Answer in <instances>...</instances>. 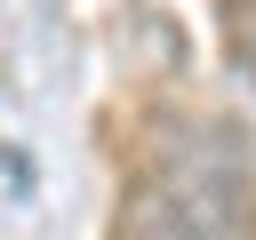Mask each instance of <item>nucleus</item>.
I'll return each instance as SVG.
<instances>
[{
	"instance_id": "nucleus-1",
	"label": "nucleus",
	"mask_w": 256,
	"mask_h": 240,
	"mask_svg": "<svg viewBox=\"0 0 256 240\" xmlns=\"http://www.w3.org/2000/svg\"><path fill=\"white\" fill-rule=\"evenodd\" d=\"M144 184H160V200L200 240H248L256 224V152L232 120H176Z\"/></svg>"
},
{
	"instance_id": "nucleus-2",
	"label": "nucleus",
	"mask_w": 256,
	"mask_h": 240,
	"mask_svg": "<svg viewBox=\"0 0 256 240\" xmlns=\"http://www.w3.org/2000/svg\"><path fill=\"white\" fill-rule=\"evenodd\" d=\"M112 232H120V240H200V232L160 200V184H136V192L120 200V224H112Z\"/></svg>"
}]
</instances>
